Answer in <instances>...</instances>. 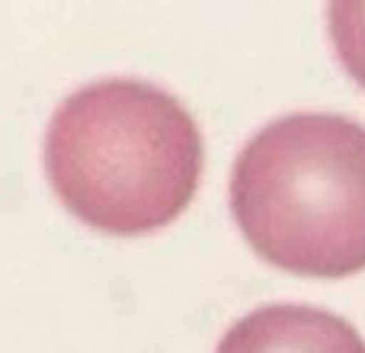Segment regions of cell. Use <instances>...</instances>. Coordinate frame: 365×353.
<instances>
[{
    "mask_svg": "<svg viewBox=\"0 0 365 353\" xmlns=\"http://www.w3.org/2000/svg\"><path fill=\"white\" fill-rule=\"evenodd\" d=\"M231 212L253 251L289 273L365 270V126L295 113L259 129L234 164Z\"/></svg>",
    "mask_w": 365,
    "mask_h": 353,
    "instance_id": "obj_2",
    "label": "cell"
},
{
    "mask_svg": "<svg viewBox=\"0 0 365 353\" xmlns=\"http://www.w3.org/2000/svg\"><path fill=\"white\" fill-rule=\"evenodd\" d=\"M327 26L336 58L359 87H365V0H340L327 6Z\"/></svg>",
    "mask_w": 365,
    "mask_h": 353,
    "instance_id": "obj_4",
    "label": "cell"
},
{
    "mask_svg": "<svg viewBox=\"0 0 365 353\" xmlns=\"http://www.w3.org/2000/svg\"><path fill=\"white\" fill-rule=\"evenodd\" d=\"M215 353H365L362 334L311 305H263L244 315Z\"/></svg>",
    "mask_w": 365,
    "mask_h": 353,
    "instance_id": "obj_3",
    "label": "cell"
},
{
    "mask_svg": "<svg viewBox=\"0 0 365 353\" xmlns=\"http://www.w3.org/2000/svg\"><path fill=\"white\" fill-rule=\"evenodd\" d=\"M45 164L55 193L81 222L109 234H148L192 202L205 145L177 96L109 77L55 109Z\"/></svg>",
    "mask_w": 365,
    "mask_h": 353,
    "instance_id": "obj_1",
    "label": "cell"
}]
</instances>
